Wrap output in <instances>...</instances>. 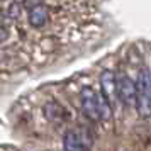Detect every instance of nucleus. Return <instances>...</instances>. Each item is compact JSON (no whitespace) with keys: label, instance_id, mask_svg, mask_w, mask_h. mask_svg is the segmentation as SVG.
Instances as JSON below:
<instances>
[{"label":"nucleus","instance_id":"obj_1","mask_svg":"<svg viewBox=\"0 0 151 151\" xmlns=\"http://www.w3.org/2000/svg\"><path fill=\"white\" fill-rule=\"evenodd\" d=\"M141 119L151 117V73L148 70H141L136 82V105Z\"/></svg>","mask_w":151,"mask_h":151},{"label":"nucleus","instance_id":"obj_2","mask_svg":"<svg viewBox=\"0 0 151 151\" xmlns=\"http://www.w3.org/2000/svg\"><path fill=\"white\" fill-rule=\"evenodd\" d=\"M116 95L127 109L134 107L136 105V82L126 73L116 76Z\"/></svg>","mask_w":151,"mask_h":151},{"label":"nucleus","instance_id":"obj_3","mask_svg":"<svg viewBox=\"0 0 151 151\" xmlns=\"http://www.w3.org/2000/svg\"><path fill=\"white\" fill-rule=\"evenodd\" d=\"M80 105L83 116L90 121H99V109H97V92L92 87H83L80 92Z\"/></svg>","mask_w":151,"mask_h":151},{"label":"nucleus","instance_id":"obj_4","mask_svg":"<svg viewBox=\"0 0 151 151\" xmlns=\"http://www.w3.org/2000/svg\"><path fill=\"white\" fill-rule=\"evenodd\" d=\"M92 141L87 139L85 132L68 131L63 137V148L65 151H88Z\"/></svg>","mask_w":151,"mask_h":151},{"label":"nucleus","instance_id":"obj_5","mask_svg":"<svg viewBox=\"0 0 151 151\" xmlns=\"http://www.w3.org/2000/svg\"><path fill=\"white\" fill-rule=\"evenodd\" d=\"M100 93L110 104L116 99V73L112 70H104L100 73Z\"/></svg>","mask_w":151,"mask_h":151},{"label":"nucleus","instance_id":"obj_6","mask_svg":"<svg viewBox=\"0 0 151 151\" xmlns=\"http://www.w3.org/2000/svg\"><path fill=\"white\" fill-rule=\"evenodd\" d=\"M49 22V9L42 4H37L29 9V24L36 29L44 27Z\"/></svg>","mask_w":151,"mask_h":151},{"label":"nucleus","instance_id":"obj_7","mask_svg":"<svg viewBox=\"0 0 151 151\" xmlns=\"http://www.w3.org/2000/svg\"><path fill=\"white\" fill-rule=\"evenodd\" d=\"M42 112H44V116L49 122H61L65 119V109L61 107V104L56 102V100H49L44 105Z\"/></svg>","mask_w":151,"mask_h":151},{"label":"nucleus","instance_id":"obj_8","mask_svg":"<svg viewBox=\"0 0 151 151\" xmlns=\"http://www.w3.org/2000/svg\"><path fill=\"white\" fill-rule=\"evenodd\" d=\"M97 109H99V121H110L112 117V104L105 99V97L97 92Z\"/></svg>","mask_w":151,"mask_h":151},{"label":"nucleus","instance_id":"obj_9","mask_svg":"<svg viewBox=\"0 0 151 151\" xmlns=\"http://www.w3.org/2000/svg\"><path fill=\"white\" fill-rule=\"evenodd\" d=\"M21 15V5L14 2V4H10V7H9V17L10 19H17Z\"/></svg>","mask_w":151,"mask_h":151},{"label":"nucleus","instance_id":"obj_10","mask_svg":"<svg viewBox=\"0 0 151 151\" xmlns=\"http://www.w3.org/2000/svg\"><path fill=\"white\" fill-rule=\"evenodd\" d=\"M7 37H9V31L4 26H0V42H4Z\"/></svg>","mask_w":151,"mask_h":151},{"label":"nucleus","instance_id":"obj_11","mask_svg":"<svg viewBox=\"0 0 151 151\" xmlns=\"http://www.w3.org/2000/svg\"><path fill=\"white\" fill-rule=\"evenodd\" d=\"M5 17H7V15H5V10H2V9H0V26H4Z\"/></svg>","mask_w":151,"mask_h":151}]
</instances>
